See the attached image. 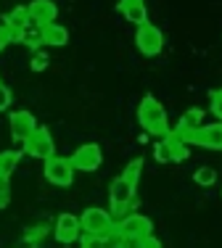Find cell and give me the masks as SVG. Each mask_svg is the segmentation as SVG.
I'll use <instances>...</instances> for the list:
<instances>
[{
    "label": "cell",
    "instance_id": "obj_1",
    "mask_svg": "<svg viewBox=\"0 0 222 248\" xmlns=\"http://www.w3.org/2000/svg\"><path fill=\"white\" fill-rule=\"evenodd\" d=\"M138 122H140V127H143L148 135H154V138H164L169 129H172L169 127L167 108L151 95V93L143 95V100H140V106H138Z\"/></svg>",
    "mask_w": 222,
    "mask_h": 248
},
{
    "label": "cell",
    "instance_id": "obj_2",
    "mask_svg": "<svg viewBox=\"0 0 222 248\" xmlns=\"http://www.w3.org/2000/svg\"><path fill=\"white\" fill-rule=\"evenodd\" d=\"M109 201H111V217H127L132 211H138V190H135V182L125 180V177H116L114 182L109 185Z\"/></svg>",
    "mask_w": 222,
    "mask_h": 248
},
{
    "label": "cell",
    "instance_id": "obj_3",
    "mask_svg": "<svg viewBox=\"0 0 222 248\" xmlns=\"http://www.w3.org/2000/svg\"><path fill=\"white\" fill-rule=\"evenodd\" d=\"M114 217H111L109 209H101V206H87V209L79 214V227H82V235H95V238H106V235L114 230Z\"/></svg>",
    "mask_w": 222,
    "mask_h": 248
},
{
    "label": "cell",
    "instance_id": "obj_4",
    "mask_svg": "<svg viewBox=\"0 0 222 248\" xmlns=\"http://www.w3.org/2000/svg\"><path fill=\"white\" fill-rule=\"evenodd\" d=\"M114 230L125 240H143V238H148V235H154V222L145 214H140V211H132V214L122 217V219L114 224Z\"/></svg>",
    "mask_w": 222,
    "mask_h": 248
},
{
    "label": "cell",
    "instance_id": "obj_5",
    "mask_svg": "<svg viewBox=\"0 0 222 248\" xmlns=\"http://www.w3.org/2000/svg\"><path fill=\"white\" fill-rule=\"evenodd\" d=\"M21 151L32 158H50L56 153V143H53V135H50L48 127H37L32 135L21 143Z\"/></svg>",
    "mask_w": 222,
    "mask_h": 248
},
{
    "label": "cell",
    "instance_id": "obj_6",
    "mask_svg": "<svg viewBox=\"0 0 222 248\" xmlns=\"http://www.w3.org/2000/svg\"><path fill=\"white\" fill-rule=\"evenodd\" d=\"M43 174H45V180H48L50 185L69 187V185H72V180H74V167H72V161H69L66 156H56V153H53L50 158H45Z\"/></svg>",
    "mask_w": 222,
    "mask_h": 248
},
{
    "label": "cell",
    "instance_id": "obj_7",
    "mask_svg": "<svg viewBox=\"0 0 222 248\" xmlns=\"http://www.w3.org/2000/svg\"><path fill=\"white\" fill-rule=\"evenodd\" d=\"M135 48L143 53V56H148V58L159 56L161 48H164V34H161V29L154 27L151 21L140 24L138 32H135Z\"/></svg>",
    "mask_w": 222,
    "mask_h": 248
},
{
    "label": "cell",
    "instance_id": "obj_8",
    "mask_svg": "<svg viewBox=\"0 0 222 248\" xmlns=\"http://www.w3.org/2000/svg\"><path fill=\"white\" fill-rule=\"evenodd\" d=\"M69 161H72V167L79 169V172H98V167L103 164V151L98 143H85L69 156Z\"/></svg>",
    "mask_w": 222,
    "mask_h": 248
},
{
    "label": "cell",
    "instance_id": "obj_9",
    "mask_svg": "<svg viewBox=\"0 0 222 248\" xmlns=\"http://www.w3.org/2000/svg\"><path fill=\"white\" fill-rule=\"evenodd\" d=\"M53 235H56V240L58 243H63V246H69V243H77L79 238H82V227H79V217H74V214H69V211H63V214H58L56 217V222H53Z\"/></svg>",
    "mask_w": 222,
    "mask_h": 248
},
{
    "label": "cell",
    "instance_id": "obj_10",
    "mask_svg": "<svg viewBox=\"0 0 222 248\" xmlns=\"http://www.w3.org/2000/svg\"><path fill=\"white\" fill-rule=\"evenodd\" d=\"M201 145L206 151H222V122H212V124H204L198 127L193 135H190L188 145Z\"/></svg>",
    "mask_w": 222,
    "mask_h": 248
},
{
    "label": "cell",
    "instance_id": "obj_11",
    "mask_svg": "<svg viewBox=\"0 0 222 248\" xmlns=\"http://www.w3.org/2000/svg\"><path fill=\"white\" fill-rule=\"evenodd\" d=\"M29 11V21H32L37 29L48 27V24H56V16H58V5L53 0H32L27 5Z\"/></svg>",
    "mask_w": 222,
    "mask_h": 248
},
{
    "label": "cell",
    "instance_id": "obj_12",
    "mask_svg": "<svg viewBox=\"0 0 222 248\" xmlns=\"http://www.w3.org/2000/svg\"><path fill=\"white\" fill-rule=\"evenodd\" d=\"M11 138L16 140V143H24V140L29 138V135L37 129V119H34V114L32 111H14L11 114Z\"/></svg>",
    "mask_w": 222,
    "mask_h": 248
},
{
    "label": "cell",
    "instance_id": "obj_13",
    "mask_svg": "<svg viewBox=\"0 0 222 248\" xmlns=\"http://www.w3.org/2000/svg\"><path fill=\"white\" fill-rule=\"evenodd\" d=\"M3 27L8 29L11 43H19V40H21V32H24L27 27H32V21H29V11H27V5H16L14 11H8V16L3 19Z\"/></svg>",
    "mask_w": 222,
    "mask_h": 248
},
{
    "label": "cell",
    "instance_id": "obj_14",
    "mask_svg": "<svg viewBox=\"0 0 222 248\" xmlns=\"http://www.w3.org/2000/svg\"><path fill=\"white\" fill-rule=\"evenodd\" d=\"M198 127H204V108H198V106H193V108H188L183 116H180L177 127H174L172 132L177 135V138L183 140V143H188V140H190V135H193Z\"/></svg>",
    "mask_w": 222,
    "mask_h": 248
},
{
    "label": "cell",
    "instance_id": "obj_15",
    "mask_svg": "<svg viewBox=\"0 0 222 248\" xmlns=\"http://www.w3.org/2000/svg\"><path fill=\"white\" fill-rule=\"evenodd\" d=\"M119 14L122 16H127V19L132 21V24H145L148 21V11H145V3L143 0H119Z\"/></svg>",
    "mask_w": 222,
    "mask_h": 248
},
{
    "label": "cell",
    "instance_id": "obj_16",
    "mask_svg": "<svg viewBox=\"0 0 222 248\" xmlns=\"http://www.w3.org/2000/svg\"><path fill=\"white\" fill-rule=\"evenodd\" d=\"M40 40H43V45H50V48H63L69 43V29L61 24H48L40 29Z\"/></svg>",
    "mask_w": 222,
    "mask_h": 248
},
{
    "label": "cell",
    "instance_id": "obj_17",
    "mask_svg": "<svg viewBox=\"0 0 222 248\" xmlns=\"http://www.w3.org/2000/svg\"><path fill=\"white\" fill-rule=\"evenodd\" d=\"M164 143H167V148H169V156H172V164H177V161H185V158L190 156V148H188V143H183V140L177 138V135L169 129V132L164 135Z\"/></svg>",
    "mask_w": 222,
    "mask_h": 248
},
{
    "label": "cell",
    "instance_id": "obj_18",
    "mask_svg": "<svg viewBox=\"0 0 222 248\" xmlns=\"http://www.w3.org/2000/svg\"><path fill=\"white\" fill-rule=\"evenodd\" d=\"M19 161H21L19 151H3L0 153V182H5L11 174H14V169H16Z\"/></svg>",
    "mask_w": 222,
    "mask_h": 248
},
{
    "label": "cell",
    "instance_id": "obj_19",
    "mask_svg": "<svg viewBox=\"0 0 222 248\" xmlns=\"http://www.w3.org/2000/svg\"><path fill=\"white\" fill-rule=\"evenodd\" d=\"M193 182H196V185H201V187L217 185V169H212V167H198L196 172H193Z\"/></svg>",
    "mask_w": 222,
    "mask_h": 248
},
{
    "label": "cell",
    "instance_id": "obj_20",
    "mask_svg": "<svg viewBox=\"0 0 222 248\" xmlns=\"http://www.w3.org/2000/svg\"><path fill=\"white\" fill-rule=\"evenodd\" d=\"M50 63V56L45 50H32V58H29V66H32V72H45Z\"/></svg>",
    "mask_w": 222,
    "mask_h": 248
},
{
    "label": "cell",
    "instance_id": "obj_21",
    "mask_svg": "<svg viewBox=\"0 0 222 248\" xmlns=\"http://www.w3.org/2000/svg\"><path fill=\"white\" fill-rule=\"evenodd\" d=\"M140 172H143V158H132L130 164L125 167V172H122V177L125 180H130V182H140Z\"/></svg>",
    "mask_w": 222,
    "mask_h": 248
},
{
    "label": "cell",
    "instance_id": "obj_22",
    "mask_svg": "<svg viewBox=\"0 0 222 248\" xmlns=\"http://www.w3.org/2000/svg\"><path fill=\"white\" fill-rule=\"evenodd\" d=\"M154 156H156L159 164H172V156H169V148H167L164 138H159V143L154 145Z\"/></svg>",
    "mask_w": 222,
    "mask_h": 248
},
{
    "label": "cell",
    "instance_id": "obj_23",
    "mask_svg": "<svg viewBox=\"0 0 222 248\" xmlns=\"http://www.w3.org/2000/svg\"><path fill=\"white\" fill-rule=\"evenodd\" d=\"M48 230H50V227H48V224H45V222H40V224H32V227L27 230L24 240H32V243H37V240L43 238V235L48 232Z\"/></svg>",
    "mask_w": 222,
    "mask_h": 248
},
{
    "label": "cell",
    "instance_id": "obj_24",
    "mask_svg": "<svg viewBox=\"0 0 222 248\" xmlns=\"http://www.w3.org/2000/svg\"><path fill=\"white\" fill-rule=\"evenodd\" d=\"M79 248H109L103 238H95V235H82L79 238Z\"/></svg>",
    "mask_w": 222,
    "mask_h": 248
},
{
    "label": "cell",
    "instance_id": "obj_25",
    "mask_svg": "<svg viewBox=\"0 0 222 248\" xmlns=\"http://www.w3.org/2000/svg\"><path fill=\"white\" fill-rule=\"evenodd\" d=\"M11 103H14V93H11V87H5L0 82V111H5Z\"/></svg>",
    "mask_w": 222,
    "mask_h": 248
},
{
    "label": "cell",
    "instance_id": "obj_26",
    "mask_svg": "<svg viewBox=\"0 0 222 248\" xmlns=\"http://www.w3.org/2000/svg\"><path fill=\"white\" fill-rule=\"evenodd\" d=\"M212 114L217 116V122H222V90L212 93Z\"/></svg>",
    "mask_w": 222,
    "mask_h": 248
},
{
    "label": "cell",
    "instance_id": "obj_27",
    "mask_svg": "<svg viewBox=\"0 0 222 248\" xmlns=\"http://www.w3.org/2000/svg\"><path fill=\"white\" fill-rule=\"evenodd\" d=\"M138 246H140V248H164V246H161V240L156 238V235H148V238H143Z\"/></svg>",
    "mask_w": 222,
    "mask_h": 248
},
{
    "label": "cell",
    "instance_id": "obj_28",
    "mask_svg": "<svg viewBox=\"0 0 222 248\" xmlns=\"http://www.w3.org/2000/svg\"><path fill=\"white\" fill-rule=\"evenodd\" d=\"M8 201H11V190H8V185H5V182H0V209H5V206H8Z\"/></svg>",
    "mask_w": 222,
    "mask_h": 248
},
{
    "label": "cell",
    "instance_id": "obj_29",
    "mask_svg": "<svg viewBox=\"0 0 222 248\" xmlns=\"http://www.w3.org/2000/svg\"><path fill=\"white\" fill-rule=\"evenodd\" d=\"M8 43H11V37H8V29H5L3 24H0V53H3V48H5Z\"/></svg>",
    "mask_w": 222,
    "mask_h": 248
},
{
    "label": "cell",
    "instance_id": "obj_30",
    "mask_svg": "<svg viewBox=\"0 0 222 248\" xmlns=\"http://www.w3.org/2000/svg\"><path fill=\"white\" fill-rule=\"evenodd\" d=\"M16 248H37V243H32V240H24V238H21Z\"/></svg>",
    "mask_w": 222,
    "mask_h": 248
}]
</instances>
